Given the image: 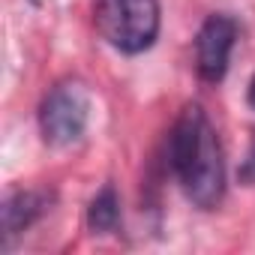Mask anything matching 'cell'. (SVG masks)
Wrapping results in <instances>:
<instances>
[{
  "label": "cell",
  "instance_id": "cell-1",
  "mask_svg": "<svg viewBox=\"0 0 255 255\" xmlns=\"http://www.w3.org/2000/svg\"><path fill=\"white\" fill-rule=\"evenodd\" d=\"M168 168L186 195V201L198 210H216L225 201V156L219 135L207 111L198 102L183 105L168 135Z\"/></svg>",
  "mask_w": 255,
  "mask_h": 255
},
{
  "label": "cell",
  "instance_id": "cell-3",
  "mask_svg": "<svg viewBox=\"0 0 255 255\" xmlns=\"http://www.w3.org/2000/svg\"><path fill=\"white\" fill-rule=\"evenodd\" d=\"M90 114H93V99L90 90L75 81H57L39 102L36 111V123H39V135L48 147L54 150H66L72 144H78L90 126Z\"/></svg>",
  "mask_w": 255,
  "mask_h": 255
},
{
  "label": "cell",
  "instance_id": "cell-2",
  "mask_svg": "<svg viewBox=\"0 0 255 255\" xmlns=\"http://www.w3.org/2000/svg\"><path fill=\"white\" fill-rule=\"evenodd\" d=\"M90 12L96 33L120 54H141L159 39V0H90Z\"/></svg>",
  "mask_w": 255,
  "mask_h": 255
},
{
  "label": "cell",
  "instance_id": "cell-7",
  "mask_svg": "<svg viewBox=\"0 0 255 255\" xmlns=\"http://www.w3.org/2000/svg\"><path fill=\"white\" fill-rule=\"evenodd\" d=\"M237 180L243 186H252L255 189V138H252V144H249V150H246V156H243V162L237 168Z\"/></svg>",
  "mask_w": 255,
  "mask_h": 255
},
{
  "label": "cell",
  "instance_id": "cell-5",
  "mask_svg": "<svg viewBox=\"0 0 255 255\" xmlns=\"http://www.w3.org/2000/svg\"><path fill=\"white\" fill-rule=\"evenodd\" d=\"M54 204V192L48 189H15L3 198V249L9 252L12 243L36 225Z\"/></svg>",
  "mask_w": 255,
  "mask_h": 255
},
{
  "label": "cell",
  "instance_id": "cell-4",
  "mask_svg": "<svg viewBox=\"0 0 255 255\" xmlns=\"http://www.w3.org/2000/svg\"><path fill=\"white\" fill-rule=\"evenodd\" d=\"M237 36H240V24L228 12H213L201 21L195 33V69L201 81L219 84L225 78Z\"/></svg>",
  "mask_w": 255,
  "mask_h": 255
},
{
  "label": "cell",
  "instance_id": "cell-8",
  "mask_svg": "<svg viewBox=\"0 0 255 255\" xmlns=\"http://www.w3.org/2000/svg\"><path fill=\"white\" fill-rule=\"evenodd\" d=\"M246 102H249V108L255 111V72H252V78H249V87H246Z\"/></svg>",
  "mask_w": 255,
  "mask_h": 255
},
{
  "label": "cell",
  "instance_id": "cell-6",
  "mask_svg": "<svg viewBox=\"0 0 255 255\" xmlns=\"http://www.w3.org/2000/svg\"><path fill=\"white\" fill-rule=\"evenodd\" d=\"M87 228L93 234H114L120 228V198L111 183H105L87 204Z\"/></svg>",
  "mask_w": 255,
  "mask_h": 255
}]
</instances>
